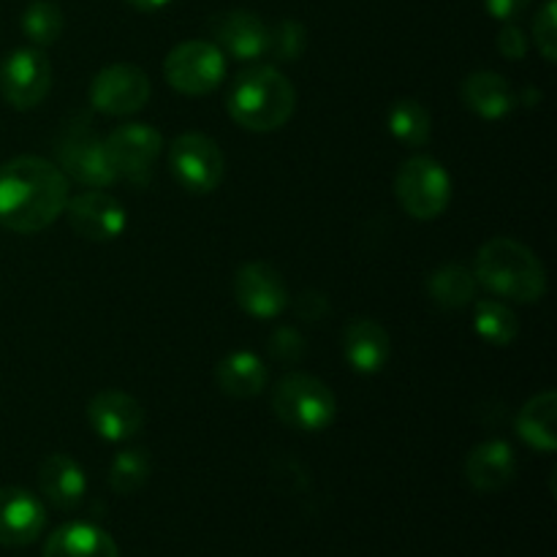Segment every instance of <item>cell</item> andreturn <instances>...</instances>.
I'll list each match as a JSON object with an SVG mask.
<instances>
[{
	"label": "cell",
	"instance_id": "obj_1",
	"mask_svg": "<svg viewBox=\"0 0 557 557\" xmlns=\"http://www.w3.org/2000/svg\"><path fill=\"white\" fill-rule=\"evenodd\" d=\"M69 199V177L47 158L20 156L0 166V226L11 232H41L65 212Z\"/></svg>",
	"mask_w": 557,
	"mask_h": 557
},
{
	"label": "cell",
	"instance_id": "obj_2",
	"mask_svg": "<svg viewBox=\"0 0 557 557\" xmlns=\"http://www.w3.org/2000/svg\"><path fill=\"white\" fill-rule=\"evenodd\" d=\"M473 275L479 286L511 302H539L547 292V272L539 256L509 237H495L479 248Z\"/></svg>",
	"mask_w": 557,
	"mask_h": 557
},
{
	"label": "cell",
	"instance_id": "obj_3",
	"mask_svg": "<svg viewBox=\"0 0 557 557\" xmlns=\"http://www.w3.org/2000/svg\"><path fill=\"white\" fill-rule=\"evenodd\" d=\"M297 109V90L275 65H253L234 79L228 90V114L245 131L267 134L292 120Z\"/></svg>",
	"mask_w": 557,
	"mask_h": 557
},
{
	"label": "cell",
	"instance_id": "obj_4",
	"mask_svg": "<svg viewBox=\"0 0 557 557\" xmlns=\"http://www.w3.org/2000/svg\"><path fill=\"white\" fill-rule=\"evenodd\" d=\"M272 411L286 428L299 433H321L335 422L337 400L324 381L294 373L275 386Z\"/></svg>",
	"mask_w": 557,
	"mask_h": 557
},
{
	"label": "cell",
	"instance_id": "obj_5",
	"mask_svg": "<svg viewBox=\"0 0 557 557\" xmlns=\"http://www.w3.org/2000/svg\"><path fill=\"white\" fill-rule=\"evenodd\" d=\"M395 194L408 215L417 221H435L451 201V177L435 158L413 156L397 172Z\"/></svg>",
	"mask_w": 557,
	"mask_h": 557
},
{
	"label": "cell",
	"instance_id": "obj_6",
	"mask_svg": "<svg viewBox=\"0 0 557 557\" xmlns=\"http://www.w3.org/2000/svg\"><path fill=\"white\" fill-rule=\"evenodd\" d=\"M103 147L114 177L131 185H147L163 152V136L147 123H125L107 136Z\"/></svg>",
	"mask_w": 557,
	"mask_h": 557
},
{
	"label": "cell",
	"instance_id": "obj_7",
	"mask_svg": "<svg viewBox=\"0 0 557 557\" xmlns=\"http://www.w3.org/2000/svg\"><path fill=\"white\" fill-rule=\"evenodd\" d=\"M169 169L188 194H212L223 183L226 158L215 139L205 134H183L169 147Z\"/></svg>",
	"mask_w": 557,
	"mask_h": 557
},
{
	"label": "cell",
	"instance_id": "obj_8",
	"mask_svg": "<svg viewBox=\"0 0 557 557\" xmlns=\"http://www.w3.org/2000/svg\"><path fill=\"white\" fill-rule=\"evenodd\" d=\"M163 76L183 96H207L226 76V54L212 41H183L169 52Z\"/></svg>",
	"mask_w": 557,
	"mask_h": 557
},
{
	"label": "cell",
	"instance_id": "obj_9",
	"mask_svg": "<svg viewBox=\"0 0 557 557\" xmlns=\"http://www.w3.org/2000/svg\"><path fill=\"white\" fill-rule=\"evenodd\" d=\"M52 87V63L38 47L14 49L0 63V96L14 109H33Z\"/></svg>",
	"mask_w": 557,
	"mask_h": 557
},
{
	"label": "cell",
	"instance_id": "obj_10",
	"mask_svg": "<svg viewBox=\"0 0 557 557\" xmlns=\"http://www.w3.org/2000/svg\"><path fill=\"white\" fill-rule=\"evenodd\" d=\"M150 101V79L131 63H114L98 71L90 85V103L103 114L125 117Z\"/></svg>",
	"mask_w": 557,
	"mask_h": 557
},
{
	"label": "cell",
	"instance_id": "obj_11",
	"mask_svg": "<svg viewBox=\"0 0 557 557\" xmlns=\"http://www.w3.org/2000/svg\"><path fill=\"white\" fill-rule=\"evenodd\" d=\"M234 299L253 319H275L286 310L288 288L281 272L267 261H248L234 275Z\"/></svg>",
	"mask_w": 557,
	"mask_h": 557
},
{
	"label": "cell",
	"instance_id": "obj_12",
	"mask_svg": "<svg viewBox=\"0 0 557 557\" xmlns=\"http://www.w3.org/2000/svg\"><path fill=\"white\" fill-rule=\"evenodd\" d=\"M54 150H58L63 172H69L87 188H109V185L117 183L112 166H109L107 147L87 128H69Z\"/></svg>",
	"mask_w": 557,
	"mask_h": 557
},
{
	"label": "cell",
	"instance_id": "obj_13",
	"mask_svg": "<svg viewBox=\"0 0 557 557\" xmlns=\"http://www.w3.org/2000/svg\"><path fill=\"white\" fill-rule=\"evenodd\" d=\"M210 30L215 36V47L223 54H232L239 63H253V60L267 58L270 25L253 11L234 9L215 14L210 20Z\"/></svg>",
	"mask_w": 557,
	"mask_h": 557
},
{
	"label": "cell",
	"instance_id": "obj_14",
	"mask_svg": "<svg viewBox=\"0 0 557 557\" xmlns=\"http://www.w3.org/2000/svg\"><path fill=\"white\" fill-rule=\"evenodd\" d=\"M65 215H69L71 228L79 234L82 239L90 243H109L117 239L125 232V207L120 205L114 196L103 194L101 188L85 190V194L74 196L65 205Z\"/></svg>",
	"mask_w": 557,
	"mask_h": 557
},
{
	"label": "cell",
	"instance_id": "obj_15",
	"mask_svg": "<svg viewBox=\"0 0 557 557\" xmlns=\"http://www.w3.org/2000/svg\"><path fill=\"white\" fill-rule=\"evenodd\" d=\"M47 525V509L33 493L22 487L0 490V544L27 547L41 536Z\"/></svg>",
	"mask_w": 557,
	"mask_h": 557
},
{
	"label": "cell",
	"instance_id": "obj_16",
	"mask_svg": "<svg viewBox=\"0 0 557 557\" xmlns=\"http://www.w3.org/2000/svg\"><path fill=\"white\" fill-rule=\"evenodd\" d=\"M87 419L101 438L120 444V441L139 435V430L145 428V408L139 406L136 397L125 395V392L107 389L92 397L90 406H87Z\"/></svg>",
	"mask_w": 557,
	"mask_h": 557
},
{
	"label": "cell",
	"instance_id": "obj_17",
	"mask_svg": "<svg viewBox=\"0 0 557 557\" xmlns=\"http://www.w3.org/2000/svg\"><path fill=\"white\" fill-rule=\"evenodd\" d=\"M341 348L346 362L357 373H381L389 362V332L373 319H351L343 326Z\"/></svg>",
	"mask_w": 557,
	"mask_h": 557
},
{
	"label": "cell",
	"instance_id": "obj_18",
	"mask_svg": "<svg viewBox=\"0 0 557 557\" xmlns=\"http://www.w3.org/2000/svg\"><path fill=\"white\" fill-rule=\"evenodd\" d=\"M38 487L54 509L71 511L85 498L87 479L74 457L54 451V455L44 457L41 468H38Z\"/></svg>",
	"mask_w": 557,
	"mask_h": 557
},
{
	"label": "cell",
	"instance_id": "obj_19",
	"mask_svg": "<svg viewBox=\"0 0 557 557\" xmlns=\"http://www.w3.org/2000/svg\"><path fill=\"white\" fill-rule=\"evenodd\" d=\"M515 473L517 457L506 441H484L466 460V479L479 493H498L509 487Z\"/></svg>",
	"mask_w": 557,
	"mask_h": 557
},
{
	"label": "cell",
	"instance_id": "obj_20",
	"mask_svg": "<svg viewBox=\"0 0 557 557\" xmlns=\"http://www.w3.org/2000/svg\"><path fill=\"white\" fill-rule=\"evenodd\" d=\"M44 557H120V549L103 528L69 522L47 539Z\"/></svg>",
	"mask_w": 557,
	"mask_h": 557
},
{
	"label": "cell",
	"instance_id": "obj_21",
	"mask_svg": "<svg viewBox=\"0 0 557 557\" xmlns=\"http://www.w3.org/2000/svg\"><path fill=\"white\" fill-rule=\"evenodd\" d=\"M462 101L484 120H500L515 109L517 96L509 79L495 71H473L462 82Z\"/></svg>",
	"mask_w": 557,
	"mask_h": 557
},
{
	"label": "cell",
	"instance_id": "obj_22",
	"mask_svg": "<svg viewBox=\"0 0 557 557\" xmlns=\"http://www.w3.org/2000/svg\"><path fill=\"white\" fill-rule=\"evenodd\" d=\"M267 379H270L267 364L250 351L228 354L215 368L218 386H221L223 395L234 397V400H250V397L261 395L267 386Z\"/></svg>",
	"mask_w": 557,
	"mask_h": 557
},
{
	"label": "cell",
	"instance_id": "obj_23",
	"mask_svg": "<svg viewBox=\"0 0 557 557\" xmlns=\"http://www.w3.org/2000/svg\"><path fill=\"white\" fill-rule=\"evenodd\" d=\"M557 395L542 392L531 397L517 413V435L525 441L531 449L553 455L557 449Z\"/></svg>",
	"mask_w": 557,
	"mask_h": 557
},
{
	"label": "cell",
	"instance_id": "obj_24",
	"mask_svg": "<svg viewBox=\"0 0 557 557\" xmlns=\"http://www.w3.org/2000/svg\"><path fill=\"white\" fill-rule=\"evenodd\" d=\"M476 275L462 264H446L435 270L428 281V292L438 308L460 310L476 299Z\"/></svg>",
	"mask_w": 557,
	"mask_h": 557
},
{
	"label": "cell",
	"instance_id": "obj_25",
	"mask_svg": "<svg viewBox=\"0 0 557 557\" xmlns=\"http://www.w3.org/2000/svg\"><path fill=\"white\" fill-rule=\"evenodd\" d=\"M473 330L490 346H511L520 332L517 315L498 299H479L473 305Z\"/></svg>",
	"mask_w": 557,
	"mask_h": 557
},
{
	"label": "cell",
	"instance_id": "obj_26",
	"mask_svg": "<svg viewBox=\"0 0 557 557\" xmlns=\"http://www.w3.org/2000/svg\"><path fill=\"white\" fill-rule=\"evenodd\" d=\"M386 123H389L392 136L403 145L422 147L430 139V112L417 98H400L392 103Z\"/></svg>",
	"mask_w": 557,
	"mask_h": 557
},
{
	"label": "cell",
	"instance_id": "obj_27",
	"mask_svg": "<svg viewBox=\"0 0 557 557\" xmlns=\"http://www.w3.org/2000/svg\"><path fill=\"white\" fill-rule=\"evenodd\" d=\"M152 473V457L147 449H123L109 468V487L117 495H134L147 484Z\"/></svg>",
	"mask_w": 557,
	"mask_h": 557
},
{
	"label": "cell",
	"instance_id": "obj_28",
	"mask_svg": "<svg viewBox=\"0 0 557 557\" xmlns=\"http://www.w3.org/2000/svg\"><path fill=\"white\" fill-rule=\"evenodd\" d=\"M22 33L30 38L33 47H52L63 33V11L52 0H33L22 14Z\"/></svg>",
	"mask_w": 557,
	"mask_h": 557
},
{
	"label": "cell",
	"instance_id": "obj_29",
	"mask_svg": "<svg viewBox=\"0 0 557 557\" xmlns=\"http://www.w3.org/2000/svg\"><path fill=\"white\" fill-rule=\"evenodd\" d=\"M305 44H308V33L305 25L297 20H281L277 25L270 27V47L267 54L275 58L277 63H294L302 58Z\"/></svg>",
	"mask_w": 557,
	"mask_h": 557
},
{
	"label": "cell",
	"instance_id": "obj_30",
	"mask_svg": "<svg viewBox=\"0 0 557 557\" xmlns=\"http://www.w3.org/2000/svg\"><path fill=\"white\" fill-rule=\"evenodd\" d=\"M533 41L536 49L544 54V60L555 63L557 58V3L547 0V3L539 9L536 20H533Z\"/></svg>",
	"mask_w": 557,
	"mask_h": 557
},
{
	"label": "cell",
	"instance_id": "obj_31",
	"mask_svg": "<svg viewBox=\"0 0 557 557\" xmlns=\"http://www.w3.org/2000/svg\"><path fill=\"white\" fill-rule=\"evenodd\" d=\"M305 348H308L305 346V337L297 330H292V326H281L270 337V354L281 364H297L305 357Z\"/></svg>",
	"mask_w": 557,
	"mask_h": 557
},
{
	"label": "cell",
	"instance_id": "obj_32",
	"mask_svg": "<svg viewBox=\"0 0 557 557\" xmlns=\"http://www.w3.org/2000/svg\"><path fill=\"white\" fill-rule=\"evenodd\" d=\"M498 52L506 60H522L528 54V38L515 22H506L498 33Z\"/></svg>",
	"mask_w": 557,
	"mask_h": 557
},
{
	"label": "cell",
	"instance_id": "obj_33",
	"mask_svg": "<svg viewBox=\"0 0 557 557\" xmlns=\"http://www.w3.org/2000/svg\"><path fill=\"white\" fill-rule=\"evenodd\" d=\"M531 5V0H484V9L490 16L500 22H511Z\"/></svg>",
	"mask_w": 557,
	"mask_h": 557
},
{
	"label": "cell",
	"instance_id": "obj_34",
	"mask_svg": "<svg viewBox=\"0 0 557 557\" xmlns=\"http://www.w3.org/2000/svg\"><path fill=\"white\" fill-rule=\"evenodd\" d=\"M297 313L302 315L305 321H319L330 313V308H326V299L321 297V294L308 292V294H302V299L297 302Z\"/></svg>",
	"mask_w": 557,
	"mask_h": 557
},
{
	"label": "cell",
	"instance_id": "obj_35",
	"mask_svg": "<svg viewBox=\"0 0 557 557\" xmlns=\"http://www.w3.org/2000/svg\"><path fill=\"white\" fill-rule=\"evenodd\" d=\"M134 11H145V14H152V11H161L166 9L172 0H125Z\"/></svg>",
	"mask_w": 557,
	"mask_h": 557
}]
</instances>
